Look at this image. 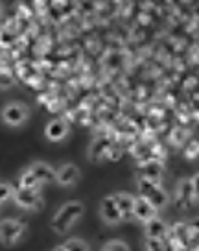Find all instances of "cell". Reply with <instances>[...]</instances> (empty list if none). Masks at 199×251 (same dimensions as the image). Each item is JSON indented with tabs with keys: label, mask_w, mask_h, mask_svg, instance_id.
<instances>
[{
	"label": "cell",
	"mask_w": 199,
	"mask_h": 251,
	"mask_svg": "<svg viewBox=\"0 0 199 251\" xmlns=\"http://www.w3.org/2000/svg\"><path fill=\"white\" fill-rule=\"evenodd\" d=\"M100 216L104 220L107 226H116L120 224L124 216H122V211H120L118 203H116V198L114 194L111 196H105L102 200V203H100Z\"/></svg>",
	"instance_id": "cell-5"
},
{
	"label": "cell",
	"mask_w": 199,
	"mask_h": 251,
	"mask_svg": "<svg viewBox=\"0 0 199 251\" xmlns=\"http://www.w3.org/2000/svg\"><path fill=\"white\" fill-rule=\"evenodd\" d=\"M170 235V227L166 226V222H162L160 218H152L150 222H146V236H157V238H168Z\"/></svg>",
	"instance_id": "cell-14"
},
{
	"label": "cell",
	"mask_w": 199,
	"mask_h": 251,
	"mask_svg": "<svg viewBox=\"0 0 199 251\" xmlns=\"http://www.w3.org/2000/svg\"><path fill=\"white\" fill-rule=\"evenodd\" d=\"M114 144H112V137H109V135H100V137H96L94 141H92V144H90V148H88V159L90 161H94V163H98V161H102L104 157L109 155V150L112 148Z\"/></svg>",
	"instance_id": "cell-6"
},
{
	"label": "cell",
	"mask_w": 199,
	"mask_h": 251,
	"mask_svg": "<svg viewBox=\"0 0 199 251\" xmlns=\"http://www.w3.org/2000/svg\"><path fill=\"white\" fill-rule=\"evenodd\" d=\"M19 187H26V188H39L41 187V181L39 177L33 174V170L28 166L26 170L21 172L19 176Z\"/></svg>",
	"instance_id": "cell-15"
},
{
	"label": "cell",
	"mask_w": 199,
	"mask_h": 251,
	"mask_svg": "<svg viewBox=\"0 0 199 251\" xmlns=\"http://www.w3.org/2000/svg\"><path fill=\"white\" fill-rule=\"evenodd\" d=\"M0 85H2V89L4 91H8V89H11V87L15 85V76L11 74V71L9 69H6V67H2V74H0Z\"/></svg>",
	"instance_id": "cell-19"
},
{
	"label": "cell",
	"mask_w": 199,
	"mask_h": 251,
	"mask_svg": "<svg viewBox=\"0 0 199 251\" xmlns=\"http://www.w3.org/2000/svg\"><path fill=\"white\" fill-rule=\"evenodd\" d=\"M63 251V250H70V251H88L90 250V244L85 242V240H81V238H68L66 242L59 244L54 248V251Z\"/></svg>",
	"instance_id": "cell-16"
},
{
	"label": "cell",
	"mask_w": 199,
	"mask_h": 251,
	"mask_svg": "<svg viewBox=\"0 0 199 251\" xmlns=\"http://www.w3.org/2000/svg\"><path fill=\"white\" fill-rule=\"evenodd\" d=\"M28 117H30V111L21 102H9L2 109V120H4V124L11 126V127L22 126L28 120Z\"/></svg>",
	"instance_id": "cell-3"
},
{
	"label": "cell",
	"mask_w": 199,
	"mask_h": 251,
	"mask_svg": "<svg viewBox=\"0 0 199 251\" xmlns=\"http://www.w3.org/2000/svg\"><path fill=\"white\" fill-rule=\"evenodd\" d=\"M80 177H81L80 168L76 165H72V163H66V165L57 168L56 183L61 185V187H72V185H76L80 181Z\"/></svg>",
	"instance_id": "cell-9"
},
{
	"label": "cell",
	"mask_w": 199,
	"mask_h": 251,
	"mask_svg": "<svg viewBox=\"0 0 199 251\" xmlns=\"http://www.w3.org/2000/svg\"><path fill=\"white\" fill-rule=\"evenodd\" d=\"M148 200H150V201H152V203L155 205L157 209H164V207L168 205V201H170V198H168V192L164 190V188H162V185H160V187L157 188L153 194H150V196H148Z\"/></svg>",
	"instance_id": "cell-17"
},
{
	"label": "cell",
	"mask_w": 199,
	"mask_h": 251,
	"mask_svg": "<svg viewBox=\"0 0 199 251\" xmlns=\"http://www.w3.org/2000/svg\"><path fill=\"white\" fill-rule=\"evenodd\" d=\"M184 157H186V159H198L199 157V141L198 139H192V141L186 142Z\"/></svg>",
	"instance_id": "cell-20"
},
{
	"label": "cell",
	"mask_w": 199,
	"mask_h": 251,
	"mask_svg": "<svg viewBox=\"0 0 199 251\" xmlns=\"http://www.w3.org/2000/svg\"><path fill=\"white\" fill-rule=\"evenodd\" d=\"M15 203L21 207V209H39L43 205V196H41L39 188H26V187H19L15 190Z\"/></svg>",
	"instance_id": "cell-4"
},
{
	"label": "cell",
	"mask_w": 199,
	"mask_h": 251,
	"mask_svg": "<svg viewBox=\"0 0 199 251\" xmlns=\"http://www.w3.org/2000/svg\"><path fill=\"white\" fill-rule=\"evenodd\" d=\"M192 181H194V188H196V198H199V174H196Z\"/></svg>",
	"instance_id": "cell-25"
},
{
	"label": "cell",
	"mask_w": 199,
	"mask_h": 251,
	"mask_svg": "<svg viewBox=\"0 0 199 251\" xmlns=\"http://www.w3.org/2000/svg\"><path fill=\"white\" fill-rule=\"evenodd\" d=\"M186 139H188V133H186L184 129H181V127L174 129V133H172V142H174V144L181 146V144H184V141H186Z\"/></svg>",
	"instance_id": "cell-23"
},
{
	"label": "cell",
	"mask_w": 199,
	"mask_h": 251,
	"mask_svg": "<svg viewBox=\"0 0 199 251\" xmlns=\"http://www.w3.org/2000/svg\"><path fill=\"white\" fill-rule=\"evenodd\" d=\"M107 157H109L111 161H114V159H118V157H120V150L116 148V146H112V148L109 150V155H107Z\"/></svg>",
	"instance_id": "cell-24"
},
{
	"label": "cell",
	"mask_w": 199,
	"mask_h": 251,
	"mask_svg": "<svg viewBox=\"0 0 199 251\" xmlns=\"http://www.w3.org/2000/svg\"><path fill=\"white\" fill-rule=\"evenodd\" d=\"M44 135L50 142H59L63 141L65 137L68 135V122L63 120V118H54L46 124V129H44Z\"/></svg>",
	"instance_id": "cell-10"
},
{
	"label": "cell",
	"mask_w": 199,
	"mask_h": 251,
	"mask_svg": "<svg viewBox=\"0 0 199 251\" xmlns=\"http://www.w3.org/2000/svg\"><path fill=\"white\" fill-rule=\"evenodd\" d=\"M30 168H32L33 174L39 177L41 185H50L52 181H56L57 170H54L52 166L46 165V163H43V161H37V163L30 165Z\"/></svg>",
	"instance_id": "cell-12"
},
{
	"label": "cell",
	"mask_w": 199,
	"mask_h": 251,
	"mask_svg": "<svg viewBox=\"0 0 199 251\" xmlns=\"http://www.w3.org/2000/svg\"><path fill=\"white\" fill-rule=\"evenodd\" d=\"M26 233V224L21 220L8 218L0 224V242L4 246H15Z\"/></svg>",
	"instance_id": "cell-2"
},
{
	"label": "cell",
	"mask_w": 199,
	"mask_h": 251,
	"mask_svg": "<svg viewBox=\"0 0 199 251\" xmlns=\"http://www.w3.org/2000/svg\"><path fill=\"white\" fill-rule=\"evenodd\" d=\"M146 250H162L164 248V238H157V236H146L142 242Z\"/></svg>",
	"instance_id": "cell-21"
},
{
	"label": "cell",
	"mask_w": 199,
	"mask_h": 251,
	"mask_svg": "<svg viewBox=\"0 0 199 251\" xmlns=\"http://www.w3.org/2000/svg\"><path fill=\"white\" fill-rule=\"evenodd\" d=\"M194 198H196V188H194V181L192 177L188 179H181L177 183L176 187V201L179 207H188V205L194 201Z\"/></svg>",
	"instance_id": "cell-8"
},
{
	"label": "cell",
	"mask_w": 199,
	"mask_h": 251,
	"mask_svg": "<svg viewBox=\"0 0 199 251\" xmlns=\"http://www.w3.org/2000/svg\"><path fill=\"white\" fill-rule=\"evenodd\" d=\"M109 250H129V246L124 240H109V242L102 244V251Z\"/></svg>",
	"instance_id": "cell-22"
},
{
	"label": "cell",
	"mask_w": 199,
	"mask_h": 251,
	"mask_svg": "<svg viewBox=\"0 0 199 251\" xmlns=\"http://www.w3.org/2000/svg\"><path fill=\"white\" fill-rule=\"evenodd\" d=\"M83 212H85V207H83L81 201H66V203H63L56 211V214L52 216V222H50L52 231H54L56 235L68 233V231L80 222V218L83 216Z\"/></svg>",
	"instance_id": "cell-1"
},
{
	"label": "cell",
	"mask_w": 199,
	"mask_h": 251,
	"mask_svg": "<svg viewBox=\"0 0 199 251\" xmlns=\"http://www.w3.org/2000/svg\"><path fill=\"white\" fill-rule=\"evenodd\" d=\"M114 198H116V203H118L120 211H122L124 220L135 218V214H133V211H135V196H131L128 192H118V194H114Z\"/></svg>",
	"instance_id": "cell-13"
},
{
	"label": "cell",
	"mask_w": 199,
	"mask_h": 251,
	"mask_svg": "<svg viewBox=\"0 0 199 251\" xmlns=\"http://www.w3.org/2000/svg\"><path fill=\"white\" fill-rule=\"evenodd\" d=\"M157 207L148 200L146 196H138L135 198V211H133V214H135V218L138 220V222H150L152 218H155L157 216Z\"/></svg>",
	"instance_id": "cell-7"
},
{
	"label": "cell",
	"mask_w": 199,
	"mask_h": 251,
	"mask_svg": "<svg viewBox=\"0 0 199 251\" xmlns=\"http://www.w3.org/2000/svg\"><path fill=\"white\" fill-rule=\"evenodd\" d=\"M11 198H15V188L11 187V183H8V181H2V185H0V203L6 205Z\"/></svg>",
	"instance_id": "cell-18"
},
{
	"label": "cell",
	"mask_w": 199,
	"mask_h": 251,
	"mask_svg": "<svg viewBox=\"0 0 199 251\" xmlns=\"http://www.w3.org/2000/svg\"><path fill=\"white\" fill-rule=\"evenodd\" d=\"M138 177H150V179H159L164 174V166L160 163V159H150V161H144L138 163Z\"/></svg>",
	"instance_id": "cell-11"
}]
</instances>
